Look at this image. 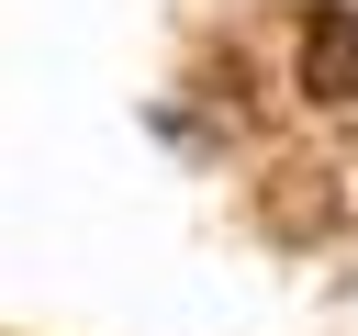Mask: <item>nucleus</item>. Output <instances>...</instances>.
<instances>
[{"mask_svg": "<svg viewBox=\"0 0 358 336\" xmlns=\"http://www.w3.org/2000/svg\"><path fill=\"white\" fill-rule=\"evenodd\" d=\"M291 67H302V90H313V101H358V11H347V0H313V11H302V56H291Z\"/></svg>", "mask_w": 358, "mask_h": 336, "instance_id": "obj_1", "label": "nucleus"}]
</instances>
